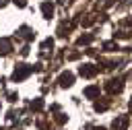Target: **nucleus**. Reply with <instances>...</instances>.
<instances>
[{
	"mask_svg": "<svg viewBox=\"0 0 132 130\" xmlns=\"http://www.w3.org/2000/svg\"><path fill=\"white\" fill-rule=\"evenodd\" d=\"M58 83H60V87H72V83H74L72 72H62L60 78H58Z\"/></svg>",
	"mask_w": 132,
	"mask_h": 130,
	"instance_id": "5",
	"label": "nucleus"
},
{
	"mask_svg": "<svg viewBox=\"0 0 132 130\" xmlns=\"http://www.w3.org/2000/svg\"><path fill=\"white\" fill-rule=\"evenodd\" d=\"M130 109H132V97H130Z\"/></svg>",
	"mask_w": 132,
	"mask_h": 130,
	"instance_id": "20",
	"label": "nucleus"
},
{
	"mask_svg": "<svg viewBox=\"0 0 132 130\" xmlns=\"http://www.w3.org/2000/svg\"><path fill=\"white\" fill-rule=\"evenodd\" d=\"M19 97H16V93H8V101H16Z\"/></svg>",
	"mask_w": 132,
	"mask_h": 130,
	"instance_id": "16",
	"label": "nucleus"
},
{
	"mask_svg": "<svg viewBox=\"0 0 132 130\" xmlns=\"http://www.w3.org/2000/svg\"><path fill=\"white\" fill-rule=\"evenodd\" d=\"M41 12H43L45 19H50V17L54 14V4H52V2H43V4H41Z\"/></svg>",
	"mask_w": 132,
	"mask_h": 130,
	"instance_id": "8",
	"label": "nucleus"
},
{
	"mask_svg": "<svg viewBox=\"0 0 132 130\" xmlns=\"http://www.w3.org/2000/svg\"><path fill=\"white\" fill-rule=\"evenodd\" d=\"M14 4H16V6H25V4H27V0H14Z\"/></svg>",
	"mask_w": 132,
	"mask_h": 130,
	"instance_id": "17",
	"label": "nucleus"
},
{
	"mask_svg": "<svg viewBox=\"0 0 132 130\" xmlns=\"http://www.w3.org/2000/svg\"><path fill=\"white\" fill-rule=\"evenodd\" d=\"M130 124V118L128 116H118L113 122H111V130H126Z\"/></svg>",
	"mask_w": 132,
	"mask_h": 130,
	"instance_id": "4",
	"label": "nucleus"
},
{
	"mask_svg": "<svg viewBox=\"0 0 132 130\" xmlns=\"http://www.w3.org/2000/svg\"><path fill=\"white\" fill-rule=\"evenodd\" d=\"M105 89L113 95V93H120V91L124 89V83H122V78H109L107 85H105Z\"/></svg>",
	"mask_w": 132,
	"mask_h": 130,
	"instance_id": "3",
	"label": "nucleus"
},
{
	"mask_svg": "<svg viewBox=\"0 0 132 130\" xmlns=\"http://www.w3.org/2000/svg\"><path fill=\"white\" fill-rule=\"evenodd\" d=\"M2 130H4V128H2Z\"/></svg>",
	"mask_w": 132,
	"mask_h": 130,
	"instance_id": "21",
	"label": "nucleus"
},
{
	"mask_svg": "<svg viewBox=\"0 0 132 130\" xmlns=\"http://www.w3.org/2000/svg\"><path fill=\"white\" fill-rule=\"evenodd\" d=\"M85 95L91 97V99H93V97H99V87H87V89H85Z\"/></svg>",
	"mask_w": 132,
	"mask_h": 130,
	"instance_id": "11",
	"label": "nucleus"
},
{
	"mask_svg": "<svg viewBox=\"0 0 132 130\" xmlns=\"http://www.w3.org/2000/svg\"><path fill=\"white\" fill-rule=\"evenodd\" d=\"M4 4H6V0H0V8H2V6H4Z\"/></svg>",
	"mask_w": 132,
	"mask_h": 130,
	"instance_id": "19",
	"label": "nucleus"
},
{
	"mask_svg": "<svg viewBox=\"0 0 132 130\" xmlns=\"http://www.w3.org/2000/svg\"><path fill=\"white\" fill-rule=\"evenodd\" d=\"M41 107H43V101H41V99H35V101L31 103V109H35V111H39Z\"/></svg>",
	"mask_w": 132,
	"mask_h": 130,
	"instance_id": "14",
	"label": "nucleus"
},
{
	"mask_svg": "<svg viewBox=\"0 0 132 130\" xmlns=\"http://www.w3.org/2000/svg\"><path fill=\"white\" fill-rule=\"evenodd\" d=\"M52 47H54V41H52V39H45V41L41 43V56L52 54Z\"/></svg>",
	"mask_w": 132,
	"mask_h": 130,
	"instance_id": "9",
	"label": "nucleus"
},
{
	"mask_svg": "<svg viewBox=\"0 0 132 130\" xmlns=\"http://www.w3.org/2000/svg\"><path fill=\"white\" fill-rule=\"evenodd\" d=\"M33 72V68L29 66V64H16V68H14V72H12V80H25L29 74Z\"/></svg>",
	"mask_w": 132,
	"mask_h": 130,
	"instance_id": "1",
	"label": "nucleus"
},
{
	"mask_svg": "<svg viewBox=\"0 0 132 130\" xmlns=\"http://www.w3.org/2000/svg\"><path fill=\"white\" fill-rule=\"evenodd\" d=\"M91 39H93V35H80L78 37V45H87V43H91Z\"/></svg>",
	"mask_w": 132,
	"mask_h": 130,
	"instance_id": "13",
	"label": "nucleus"
},
{
	"mask_svg": "<svg viewBox=\"0 0 132 130\" xmlns=\"http://www.w3.org/2000/svg\"><path fill=\"white\" fill-rule=\"evenodd\" d=\"M103 47H105L107 52H111V50H118V45H116L113 41H107V43H103Z\"/></svg>",
	"mask_w": 132,
	"mask_h": 130,
	"instance_id": "15",
	"label": "nucleus"
},
{
	"mask_svg": "<svg viewBox=\"0 0 132 130\" xmlns=\"http://www.w3.org/2000/svg\"><path fill=\"white\" fill-rule=\"evenodd\" d=\"M107 105H109V101H107V99H103V101H97V103H95V109H97V111H105V109H107Z\"/></svg>",
	"mask_w": 132,
	"mask_h": 130,
	"instance_id": "12",
	"label": "nucleus"
},
{
	"mask_svg": "<svg viewBox=\"0 0 132 130\" xmlns=\"http://www.w3.org/2000/svg\"><path fill=\"white\" fill-rule=\"evenodd\" d=\"M70 29H72V23H62V25L58 27V35H60V37H66Z\"/></svg>",
	"mask_w": 132,
	"mask_h": 130,
	"instance_id": "10",
	"label": "nucleus"
},
{
	"mask_svg": "<svg viewBox=\"0 0 132 130\" xmlns=\"http://www.w3.org/2000/svg\"><path fill=\"white\" fill-rule=\"evenodd\" d=\"M10 50H12V43H10V39H6V37H0V56H8V54H10Z\"/></svg>",
	"mask_w": 132,
	"mask_h": 130,
	"instance_id": "6",
	"label": "nucleus"
},
{
	"mask_svg": "<svg viewBox=\"0 0 132 130\" xmlns=\"http://www.w3.org/2000/svg\"><path fill=\"white\" fill-rule=\"evenodd\" d=\"M97 72H99V66H95V64H82V66L78 68V74L85 76V78H91V76H95Z\"/></svg>",
	"mask_w": 132,
	"mask_h": 130,
	"instance_id": "2",
	"label": "nucleus"
},
{
	"mask_svg": "<svg viewBox=\"0 0 132 130\" xmlns=\"http://www.w3.org/2000/svg\"><path fill=\"white\" fill-rule=\"evenodd\" d=\"M19 35H21V37H25V39H33V37H35V31H33L31 27L23 25V27L19 29Z\"/></svg>",
	"mask_w": 132,
	"mask_h": 130,
	"instance_id": "7",
	"label": "nucleus"
},
{
	"mask_svg": "<svg viewBox=\"0 0 132 130\" xmlns=\"http://www.w3.org/2000/svg\"><path fill=\"white\" fill-rule=\"evenodd\" d=\"M87 130H105V128H97V126H89Z\"/></svg>",
	"mask_w": 132,
	"mask_h": 130,
	"instance_id": "18",
	"label": "nucleus"
}]
</instances>
